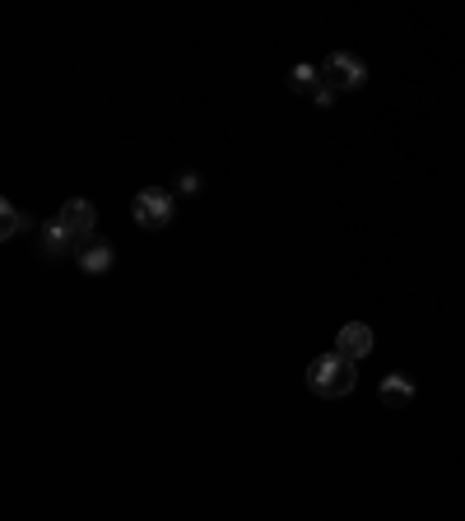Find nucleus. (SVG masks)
I'll return each instance as SVG.
<instances>
[{"instance_id": "nucleus-1", "label": "nucleus", "mask_w": 465, "mask_h": 521, "mask_svg": "<svg viewBox=\"0 0 465 521\" xmlns=\"http://www.w3.org/2000/svg\"><path fill=\"white\" fill-rule=\"evenodd\" d=\"M359 363L340 359V354H317V359L307 363V387L317 391V396H326V401H340V396H349L354 391V382H359V373H354Z\"/></svg>"}, {"instance_id": "nucleus-6", "label": "nucleus", "mask_w": 465, "mask_h": 521, "mask_svg": "<svg viewBox=\"0 0 465 521\" xmlns=\"http://www.w3.org/2000/svg\"><path fill=\"white\" fill-rule=\"evenodd\" d=\"M38 247L47 261H61L66 252H75V242H70V233L61 228V219H52V224H42L38 228Z\"/></svg>"}, {"instance_id": "nucleus-9", "label": "nucleus", "mask_w": 465, "mask_h": 521, "mask_svg": "<svg viewBox=\"0 0 465 521\" xmlns=\"http://www.w3.org/2000/svg\"><path fill=\"white\" fill-rule=\"evenodd\" d=\"M289 89H298V94H321V66H312V61H303V66L289 70Z\"/></svg>"}, {"instance_id": "nucleus-5", "label": "nucleus", "mask_w": 465, "mask_h": 521, "mask_svg": "<svg viewBox=\"0 0 465 521\" xmlns=\"http://www.w3.org/2000/svg\"><path fill=\"white\" fill-rule=\"evenodd\" d=\"M335 354L349 363H363L372 354V326L368 321H349V326H340V335H335Z\"/></svg>"}, {"instance_id": "nucleus-11", "label": "nucleus", "mask_w": 465, "mask_h": 521, "mask_svg": "<svg viewBox=\"0 0 465 521\" xmlns=\"http://www.w3.org/2000/svg\"><path fill=\"white\" fill-rule=\"evenodd\" d=\"M177 191H182V196H196V191H200V173H182Z\"/></svg>"}, {"instance_id": "nucleus-3", "label": "nucleus", "mask_w": 465, "mask_h": 521, "mask_svg": "<svg viewBox=\"0 0 465 521\" xmlns=\"http://www.w3.org/2000/svg\"><path fill=\"white\" fill-rule=\"evenodd\" d=\"M173 210H177V201H173V191L168 187H145L131 201V214H135V224L140 228H168L173 224Z\"/></svg>"}, {"instance_id": "nucleus-8", "label": "nucleus", "mask_w": 465, "mask_h": 521, "mask_svg": "<svg viewBox=\"0 0 465 521\" xmlns=\"http://www.w3.org/2000/svg\"><path fill=\"white\" fill-rule=\"evenodd\" d=\"M112 242H89V247H84L80 252V270L84 275H107V270H112Z\"/></svg>"}, {"instance_id": "nucleus-4", "label": "nucleus", "mask_w": 465, "mask_h": 521, "mask_svg": "<svg viewBox=\"0 0 465 521\" xmlns=\"http://www.w3.org/2000/svg\"><path fill=\"white\" fill-rule=\"evenodd\" d=\"M56 219H61V228L70 233V242H75V252H84L93 238V224H98V210H93V201H66L61 210H56Z\"/></svg>"}, {"instance_id": "nucleus-10", "label": "nucleus", "mask_w": 465, "mask_h": 521, "mask_svg": "<svg viewBox=\"0 0 465 521\" xmlns=\"http://www.w3.org/2000/svg\"><path fill=\"white\" fill-rule=\"evenodd\" d=\"M0 219H5V224H0V233H5V238H19V233H24L28 224H33V219H28L24 210H19V205H0Z\"/></svg>"}, {"instance_id": "nucleus-2", "label": "nucleus", "mask_w": 465, "mask_h": 521, "mask_svg": "<svg viewBox=\"0 0 465 521\" xmlns=\"http://www.w3.org/2000/svg\"><path fill=\"white\" fill-rule=\"evenodd\" d=\"M363 80H368V66H363L359 56L335 52L321 61V84H326L331 94H354V89H363Z\"/></svg>"}, {"instance_id": "nucleus-7", "label": "nucleus", "mask_w": 465, "mask_h": 521, "mask_svg": "<svg viewBox=\"0 0 465 521\" xmlns=\"http://www.w3.org/2000/svg\"><path fill=\"white\" fill-rule=\"evenodd\" d=\"M377 396H382L386 410H400V405H410L414 401V382L405 373H386L382 377V387H377Z\"/></svg>"}]
</instances>
